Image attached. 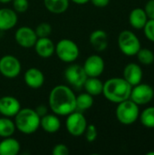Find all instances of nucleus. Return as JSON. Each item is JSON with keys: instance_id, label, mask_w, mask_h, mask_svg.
Masks as SVG:
<instances>
[{"instance_id": "obj_7", "label": "nucleus", "mask_w": 154, "mask_h": 155, "mask_svg": "<svg viewBox=\"0 0 154 155\" xmlns=\"http://www.w3.org/2000/svg\"><path fill=\"white\" fill-rule=\"evenodd\" d=\"M87 124V120L84 114L76 110L68 114L65 121L66 130L69 134L74 137H80L84 135Z\"/></svg>"}, {"instance_id": "obj_12", "label": "nucleus", "mask_w": 154, "mask_h": 155, "mask_svg": "<svg viewBox=\"0 0 154 155\" xmlns=\"http://www.w3.org/2000/svg\"><path fill=\"white\" fill-rule=\"evenodd\" d=\"M37 38L34 29L29 26H21L15 33V40L16 44L25 49L34 47Z\"/></svg>"}, {"instance_id": "obj_37", "label": "nucleus", "mask_w": 154, "mask_h": 155, "mask_svg": "<svg viewBox=\"0 0 154 155\" xmlns=\"http://www.w3.org/2000/svg\"><path fill=\"white\" fill-rule=\"evenodd\" d=\"M10 2H12V0H0L1 4H8Z\"/></svg>"}, {"instance_id": "obj_36", "label": "nucleus", "mask_w": 154, "mask_h": 155, "mask_svg": "<svg viewBox=\"0 0 154 155\" xmlns=\"http://www.w3.org/2000/svg\"><path fill=\"white\" fill-rule=\"evenodd\" d=\"M72 2H74L76 5H85L88 2H90V0H70Z\"/></svg>"}, {"instance_id": "obj_16", "label": "nucleus", "mask_w": 154, "mask_h": 155, "mask_svg": "<svg viewBox=\"0 0 154 155\" xmlns=\"http://www.w3.org/2000/svg\"><path fill=\"white\" fill-rule=\"evenodd\" d=\"M34 48L38 56L49 58L54 54L55 45L49 37H39L36 40Z\"/></svg>"}, {"instance_id": "obj_25", "label": "nucleus", "mask_w": 154, "mask_h": 155, "mask_svg": "<svg viewBox=\"0 0 154 155\" xmlns=\"http://www.w3.org/2000/svg\"><path fill=\"white\" fill-rule=\"evenodd\" d=\"M94 103L93 96L89 94L88 93H83L76 96L75 104H76V111L83 112L90 109Z\"/></svg>"}, {"instance_id": "obj_32", "label": "nucleus", "mask_w": 154, "mask_h": 155, "mask_svg": "<svg viewBox=\"0 0 154 155\" xmlns=\"http://www.w3.org/2000/svg\"><path fill=\"white\" fill-rule=\"evenodd\" d=\"M70 153L69 148L64 143H57L52 151L53 155H68Z\"/></svg>"}, {"instance_id": "obj_31", "label": "nucleus", "mask_w": 154, "mask_h": 155, "mask_svg": "<svg viewBox=\"0 0 154 155\" xmlns=\"http://www.w3.org/2000/svg\"><path fill=\"white\" fill-rule=\"evenodd\" d=\"M145 37L154 43V19H148L144 27L143 28Z\"/></svg>"}, {"instance_id": "obj_29", "label": "nucleus", "mask_w": 154, "mask_h": 155, "mask_svg": "<svg viewBox=\"0 0 154 155\" xmlns=\"http://www.w3.org/2000/svg\"><path fill=\"white\" fill-rule=\"evenodd\" d=\"M84 135L88 143H93L98 136V131L94 124H87Z\"/></svg>"}, {"instance_id": "obj_21", "label": "nucleus", "mask_w": 154, "mask_h": 155, "mask_svg": "<svg viewBox=\"0 0 154 155\" xmlns=\"http://www.w3.org/2000/svg\"><path fill=\"white\" fill-rule=\"evenodd\" d=\"M20 150V143L12 136L3 138L0 142V155H17Z\"/></svg>"}, {"instance_id": "obj_9", "label": "nucleus", "mask_w": 154, "mask_h": 155, "mask_svg": "<svg viewBox=\"0 0 154 155\" xmlns=\"http://www.w3.org/2000/svg\"><path fill=\"white\" fill-rule=\"evenodd\" d=\"M154 97V89L148 84L140 83L132 88L130 99L136 104L145 105L152 101Z\"/></svg>"}, {"instance_id": "obj_28", "label": "nucleus", "mask_w": 154, "mask_h": 155, "mask_svg": "<svg viewBox=\"0 0 154 155\" xmlns=\"http://www.w3.org/2000/svg\"><path fill=\"white\" fill-rule=\"evenodd\" d=\"M52 25L47 22H42L40 23L34 29V32L37 35V37H49L52 34Z\"/></svg>"}, {"instance_id": "obj_4", "label": "nucleus", "mask_w": 154, "mask_h": 155, "mask_svg": "<svg viewBox=\"0 0 154 155\" xmlns=\"http://www.w3.org/2000/svg\"><path fill=\"white\" fill-rule=\"evenodd\" d=\"M116 119L123 125H131L134 124L140 116V108L131 99H127L117 104L115 110Z\"/></svg>"}, {"instance_id": "obj_38", "label": "nucleus", "mask_w": 154, "mask_h": 155, "mask_svg": "<svg viewBox=\"0 0 154 155\" xmlns=\"http://www.w3.org/2000/svg\"><path fill=\"white\" fill-rule=\"evenodd\" d=\"M147 155H154V152H150L147 153Z\"/></svg>"}, {"instance_id": "obj_1", "label": "nucleus", "mask_w": 154, "mask_h": 155, "mask_svg": "<svg viewBox=\"0 0 154 155\" xmlns=\"http://www.w3.org/2000/svg\"><path fill=\"white\" fill-rule=\"evenodd\" d=\"M76 95L67 85L54 86L48 96V104L54 114L58 116H67L76 110Z\"/></svg>"}, {"instance_id": "obj_26", "label": "nucleus", "mask_w": 154, "mask_h": 155, "mask_svg": "<svg viewBox=\"0 0 154 155\" xmlns=\"http://www.w3.org/2000/svg\"><path fill=\"white\" fill-rule=\"evenodd\" d=\"M139 119L144 127L154 129V106H149L140 113Z\"/></svg>"}, {"instance_id": "obj_33", "label": "nucleus", "mask_w": 154, "mask_h": 155, "mask_svg": "<svg viewBox=\"0 0 154 155\" xmlns=\"http://www.w3.org/2000/svg\"><path fill=\"white\" fill-rule=\"evenodd\" d=\"M144 11L148 19H154V0H149L144 6Z\"/></svg>"}, {"instance_id": "obj_24", "label": "nucleus", "mask_w": 154, "mask_h": 155, "mask_svg": "<svg viewBox=\"0 0 154 155\" xmlns=\"http://www.w3.org/2000/svg\"><path fill=\"white\" fill-rule=\"evenodd\" d=\"M15 122L10 119V117H0V137L6 138L14 135L15 132Z\"/></svg>"}, {"instance_id": "obj_6", "label": "nucleus", "mask_w": 154, "mask_h": 155, "mask_svg": "<svg viewBox=\"0 0 154 155\" xmlns=\"http://www.w3.org/2000/svg\"><path fill=\"white\" fill-rule=\"evenodd\" d=\"M117 43L120 51L126 56H135L142 47L137 35L130 30L122 31L118 35Z\"/></svg>"}, {"instance_id": "obj_34", "label": "nucleus", "mask_w": 154, "mask_h": 155, "mask_svg": "<svg viewBox=\"0 0 154 155\" xmlns=\"http://www.w3.org/2000/svg\"><path fill=\"white\" fill-rule=\"evenodd\" d=\"M110 1L111 0H90V2L96 7H100V8H103V7H105L107 6L109 4H110Z\"/></svg>"}, {"instance_id": "obj_35", "label": "nucleus", "mask_w": 154, "mask_h": 155, "mask_svg": "<svg viewBox=\"0 0 154 155\" xmlns=\"http://www.w3.org/2000/svg\"><path fill=\"white\" fill-rule=\"evenodd\" d=\"M34 110L36 111L37 114H38L40 117H42V116L45 115V114H47V112H48V110H47L46 106H44V104H40V105H38Z\"/></svg>"}, {"instance_id": "obj_5", "label": "nucleus", "mask_w": 154, "mask_h": 155, "mask_svg": "<svg viewBox=\"0 0 154 155\" xmlns=\"http://www.w3.org/2000/svg\"><path fill=\"white\" fill-rule=\"evenodd\" d=\"M54 54L62 62L72 64L78 59L80 49L75 42L69 38H64L55 45Z\"/></svg>"}, {"instance_id": "obj_11", "label": "nucleus", "mask_w": 154, "mask_h": 155, "mask_svg": "<svg viewBox=\"0 0 154 155\" xmlns=\"http://www.w3.org/2000/svg\"><path fill=\"white\" fill-rule=\"evenodd\" d=\"M83 67L88 77H99L104 72L105 63L101 55L92 54L85 59Z\"/></svg>"}, {"instance_id": "obj_3", "label": "nucleus", "mask_w": 154, "mask_h": 155, "mask_svg": "<svg viewBox=\"0 0 154 155\" xmlns=\"http://www.w3.org/2000/svg\"><path fill=\"white\" fill-rule=\"evenodd\" d=\"M14 122L16 130L25 135L33 134L40 128V116L34 109L31 108H21L15 116Z\"/></svg>"}, {"instance_id": "obj_15", "label": "nucleus", "mask_w": 154, "mask_h": 155, "mask_svg": "<svg viewBox=\"0 0 154 155\" xmlns=\"http://www.w3.org/2000/svg\"><path fill=\"white\" fill-rule=\"evenodd\" d=\"M143 77V71L140 64L136 63H130L125 65L123 69V78L132 86H134L142 83Z\"/></svg>"}, {"instance_id": "obj_20", "label": "nucleus", "mask_w": 154, "mask_h": 155, "mask_svg": "<svg viewBox=\"0 0 154 155\" xmlns=\"http://www.w3.org/2000/svg\"><path fill=\"white\" fill-rule=\"evenodd\" d=\"M148 21L147 15L143 8L135 7L133 8L129 15V23L131 26L134 29L141 30L144 27L145 24Z\"/></svg>"}, {"instance_id": "obj_17", "label": "nucleus", "mask_w": 154, "mask_h": 155, "mask_svg": "<svg viewBox=\"0 0 154 155\" xmlns=\"http://www.w3.org/2000/svg\"><path fill=\"white\" fill-rule=\"evenodd\" d=\"M18 21L17 13L8 7L0 8V31H7L14 28Z\"/></svg>"}, {"instance_id": "obj_30", "label": "nucleus", "mask_w": 154, "mask_h": 155, "mask_svg": "<svg viewBox=\"0 0 154 155\" xmlns=\"http://www.w3.org/2000/svg\"><path fill=\"white\" fill-rule=\"evenodd\" d=\"M13 9L16 13H25L29 8L28 0H12Z\"/></svg>"}, {"instance_id": "obj_13", "label": "nucleus", "mask_w": 154, "mask_h": 155, "mask_svg": "<svg viewBox=\"0 0 154 155\" xmlns=\"http://www.w3.org/2000/svg\"><path fill=\"white\" fill-rule=\"evenodd\" d=\"M21 109V104L14 96L5 95L0 97V114L5 117H15Z\"/></svg>"}, {"instance_id": "obj_23", "label": "nucleus", "mask_w": 154, "mask_h": 155, "mask_svg": "<svg viewBox=\"0 0 154 155\" xmlns=\"http://www.w3.org/2000/svg\"><path fill=\"white\" fill-rule=\"evenodd\" d=\"M83 87L86 93L94 97L103 94V82H102L99 77H87Z\"/></svg>"}, {"instance_id": "obj_2", "label": "nucleus", "mask_w": 154, "mask_h": 155, "mask_svg": "<svg viewBox=\"0 0 154 155\" xmlns=\"http://www.w3.org/2000/svg\"><path fill=\"white\" fill-rule=\"evenodd\" d=\"M133 86L123 77H113L103 83V94L109 102L119 104L130 99Z\"/></svg>"}, {"instance_id": "obj_19", "label": "nucleus", "mask_w": 154, "mask_h": 155, "mask_svg": "<svg viewBox=\"0 0 154 155\" xmlns=\"http://www.w3.org/2000/svg\"><path fill=\"white\" fill-rule=\"evenodd\" d=\"M89 41L93 48L97 52L104 51L108 46V35L104 30L97 29L91 33Z\"/></svg>"}, {"instance_id": "obj_22", "label": "nucleus", "mask_w": 154, "mask_h": 155, "mask_svg": "<svg viewBox=\"0 0 154 155\" xmlns=\"http://www.w3.org/2000/svg\"><path fill=\"white\" fill-rule=\"evenodd\" d=\"M44 5L46 10L50 13L60 15L67 11L70 0H44Z\"/></svg>"}, {"instance_id": "obj_8", "label": "nucleus", "mask_w": 154, "mask_h": 155, "mask_svg": "<svg viewBox=\"0 0 154 155\" xmlns=\"http://www.w3.org/2000/svg\"><path fill=\"white\" fill-rule=\"evenodd\" d=\"M22 70L19 59L14 55L6 54L0 58V74L8 79L16 78Z\"/></svg>"}, {"instance_id": "obj_14", "label": "nucleus", "mask_w": 154, "mask_h": 155, "mask_svg": "<svg viewBox=\"0 0 154 155\" xmlns=\"http://www.w3.org/2000/svg\"><path fill=\"white\" fill-rule=\"evenodd\" d=\"M24 80L29 88L39 89L44 84V74L40 69L36 67H31L25 72Z\"/></svg>"}, {"instance_id": "obj_18", "label": "nucleus", "mask_w": 154, "mask_h": 155, "mask_svg": "<svg viewBox=\"0 0 154 155\" xmlns=\"http://www.w3.org/2000/svg\"><path fill=\"white\" fill-rule=\"evenodd\" d=\"M40 127L47 134H55L61 128V121L55 114H46L40 117Z\"/></svg>"}, {"instance_id": "obj_10", "label": "nucleus", "mask_w": 154, "mask_h": 155, "mask_svg": "<svg viewBox=\"0 0 154 155\" xmlns=\"http://www.w3.org/2000/svg\"><path fill=\"white\" fill-rule=\"evenodd\" d=\"M87 74L84 72L83 65L77 64H70L64 71V78L68 84L75 88H81L84 86V82L87 79Z\"/></svg>"}, {"instance_id": "obj_27", "label": "nucleus", "mask_w": 154, "mask_h": 155, "mask_svg": "<svg viewBox=\"0 0 154 155\" xmlns=\"http://www.w3.org/2000/svg\"><path fill=\"white\" fill-rule=\"evenodd\" d=\"M137 59L140 64L144 65H150L154 63V53L149 48H142L136 54Z\"/></svg>"}]
</instances>
